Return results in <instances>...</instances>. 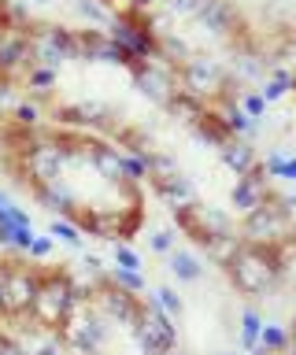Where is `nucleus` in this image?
<instances>
[{"instance_id":"nucleus-3","label":"nucleus","mask_w":296,"mask_h":355,"mask_svg":"<svg viewBox=\"0 0 296 355\" xmlns=\"http://www.w3.org/2000/svg\"><path fill=\"white\" fill-rule=\"evenodd\" d=\"M267 355H296V315H293L289 326H285V340H281V348H278V352H267Z\"/></svg>"},{"instance_id":"nucleus-1","label":"nucleus","mask_w":296,"mask_h":355,"mask_svg":"<svg viewBox=\"0 0 296 355\" xmlns=\"http://www.w3.org/2000/svg\"><path fill=\"white\" fill-rule=\"evenodd\" d=\"M12 85H23L30 107L112 141L241 296L267 293L293 266V200L241 137L234 111L211 104L130 37L26 26L15 33L4 89Z\"/></svg>"},{"instance_id":"nucleus-2","label":"nucleus","mask_w":296,"mask_h":355,"mask_svg":"<svg viewBox=\"0 0 296 355\" xmlns=\"http://www.w3.org/2000/svg\"><path fill=\"white\" fill-rule=\"evenodd\" d=\"M0 178L96 241L130 244L145 226V178L107 137L0 89Z\"/></svg>"},{"instance_id":"nucleus-5","label":"nucleus","mask_w":296,"mask_h":355,"mask_svg":"<svg viewBox=\"0 0 296 355\" xmlns=\"http://www.w3.org/2000/svg\"><path fill=\"white\" fill-rule=\"evenodd\" d=\"M289 85H293V100H296V60H293V74H289Z\"/></svg>"},{"instance_id":"nucleus-4","label":"nucleus","mask_w":296,"mask_h":355,"mask_svg":"<svg viewBox=\"0 0 296 355\" xmlns=\"http://www.w3.org/2000/svg\"><path fill=\"white\" fill-rule=\"evenodd\" d=\"M256 337H259V318H256V311H248L245 315V340L256 344Z\"/></svg>"}]
</instances>
